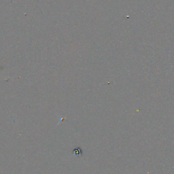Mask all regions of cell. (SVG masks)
I'll return each instance as SVG.
<instances>
[{"label": "cell", "mask_w": 174, "mask_h": 174, "mask_svg": "<svg viewBox=\"0 0 174 174\" xmlns=\"http://www.w3.org/2000/svg\"><path fill=\"white\" fill-rule=\"evenodd\" d=\"M73 153H74L76 156H80L82 152V150L80 148H75L74 150H73Z\"/></svg>", "instance_id": "cell-1"}]
</instances>
